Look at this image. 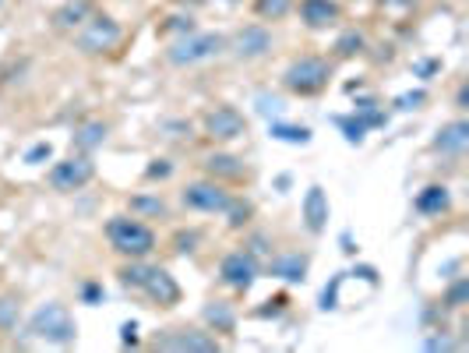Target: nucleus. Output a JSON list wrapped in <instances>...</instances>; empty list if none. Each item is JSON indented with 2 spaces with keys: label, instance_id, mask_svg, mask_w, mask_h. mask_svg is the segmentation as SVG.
<instances>
[{
  "label": "nucleus",
  "instance_id": "f257e3e1",
  "mask_svg": "<svg viewBox=\"0 0 469 353\" xmlns=\"http://www.w3.org/2000/svg\"><path fill=\"white\" fill-rule=\"evenodd\" d=\"M106 241L124 258H149L156 251V230L145 226L138 216H113L106 223Z\"/></svg>",
  "mask_w": 469,
  "mask_h": 353
},
{
  "label": "nucleus",
  "instance_id": "f03ea898",
  "mask_svg": "<svg viewBox=\"0 0 469 353\" xmlns=\"http://www.w3.org/2000/svg\"><path fill=\"white\" fill-rule=\"evenodd\" d=\"M28 336L32 340H46L53 347H71L78 340V322H74V315L64 304L50 301V304H39L28 315Z\"/></svg>",
  "mask_w": 469,
  "mask_h": 353
},
{
  "label": "nucleus",
  "instance_id": "7ed1b4c3",
  "mask_svg": "<svg viewBox=\"0 0 469 353\" xmlns=\"http://www.w3.org/2000/svg\"><path fill=\"white\" fill-rule=\"evenodd\" d=\"M227 50V35L223 32H188V35H177L170 46H166V60L173 67H195V64H205L212 57H219Z\"/></svg>",
  "mask_w": 469,
  "mask_h": 353
},
{
  "label": "nucleus",
  "instance_id": "20e7f679",
  "mask_svg": "<svg viewBox=\"0 0 469 353\" xmlns=\"http://www.w3.org/2000/svg\"><path fill=\"white\" fill-rule=\"evenodd\" d=\"M328 81H332V64L325 57H314V53L296 57L282 71V88L293 96H318L328 88Z\"/></svg>",
  "mask_w": 469,
  "mask_h": 353
},
{
  "label": "nucleus",
  "instance_id": "39448f33",
  "mask_svg": "<svg viewBox=\"0 0 469 353\" xmlns=\"http://www.w3.org/2000/svg\"><path fill=\"white\" fill-rule=\"evenodd\" d=\"M120 39H124V28H120V21L110 18V14H92L81 28H74V46H78L81 53H88V57L113 50Z\"/></svg>",
  "mask_w": 469,
  "mask_h": 353
},
{
  "label": "nucleus",
  "instance_id": "423d86ee",
  "mask_svg": "<svg viewBox=\"0 0 469 353\" xmlns=\"http://www.w3.org/2000/svg\"><path fill=\"white\" fill-rule=\"evenodd\" d=\"M152 350L163 353H219V340L205 329H166L152 340Z\"/></svg>",
  "mask_w": 469,
  "mask_h": 353
},
{
  "label": "nucleus",
  "instance_id": "0eeeda50",
  "mask_svg": "<svg viewBox=\"0 0 469 353\" xmlns=\"http://www.w3.org/2000/svg\"><path fill=\"white\" fill-rule=\"evenodd\" d=\"M96 177V163L88 156H67L60 163L50 166V188L60 191V195H71V191H81L85 184H92Z\"/></svg>",
  "mask_w": 469,
  "mask_h": 353
},
{
  "label": "nucleus",
  "instance_id": "6e6552de",
  "mask_svg": "<svg viewBox=\"0 0 469 353\" xmlns=\"http://www.w3.org/2000/svg\"><path fill=\"white\" fill-rule=\"evenodd\" d=\"M230 198H234V195H230L219 180H212V177H209V180H191V184L181 191V202H184L188 209H195V212H212V216H216V212L223 216L227 205H230Z\"/></svg>",
  "mask_w": 469,
  "mask_h": 353
},
{
  "label": "nucleus",
  "instance_id": "1a4fd4ad",
  "mask_svg": "<svg viewBox=\"0 0 469 353\" xmlns=\"http://www.w3.org/2000/svg\"><path fill=\"white\" fill-rule=\"evenodd\" d=\"M258 258L243 248V251H230L223 262H219V280L230 287V290H240V294H247L250 287H254V280H258Z\"/></svg>",
  "mask_w": 469,
  "mask_h": 353
},
{
  "label": "nucleus",
  "instance_id": "9d476101",
  "mask_svg": "<svg viewBox=\"0 0 469 353\" xmlns=\"http://www.w3.org/2000/svg\"><path fill=\"white\" fill-rule=\"evenodd\" d=\"M202 124H205V134L212 142H236V138L247 134V120H243V113L236 106H212L202 117Z\"/></svg>",
  "mask_w": 469,
  "mask_h": 353
},
{
  "label": "nucleus",
  "instance_id": "9b49d317",
  "mask_svg": "<svg viewBox=\"0 0 469 353\" xmlns=\"http://www.w3.org/2000/svg\"><path fill=\"white\" fill-rule=\"evenodd\" d=\"M227 50L236 60H261L272 50V32L265 25H243L234 32V39H227Z\"/></svg>",
  "mask_w": 469,
  "mask_h": 353
},
{
  "label": "nucleus",
  "instance_id": "f8f14e48",
  "mask_svg": "<svg viewBox=\"0 0 469 353\" xmlns=\"http://www.w3.org/2000/svg\"><path fill=\"white\" fill-rule=\"evenodd\" d=\"M142 294L156 304V308H173L181 304V283L166 272V269H149L145 283H142Z\"/></svg>",
  "mask_w": 469,
  "mask_h": 353
},
{
  "label": "nucleus",
  "instance_id": "ddd939ff",
  "mask_svg": "<svg viewBox=\"0 0 469 353\" xmlns=\"http://www.w3.org/2000/svg\"><path fill=\"white\" fill-rule=\"evenodd\" d=\"M300 209H304V226H307V234L321 237L325 226H328V195H325V188H321V184H311Z\"/></svg>",
  "mask_w": 469,
  "mask_h": 353
},
{
  "label": "nucleus",
  "instance_id": "4468645a",
  "mask_svg": "<svg viewBox=\"0 0 469 353\" xmlns=\"http://www.w3.org/2000/svg\"><path fill=\"white\" fill-rule=\"evenodd\" d=\"M307 269H311V258L300 251H282V255L268 258V276H275L282 283H304Z\"/></svg>",
  "mask_w": 469,
  "mask_h": 353
},
{
  "label": "nucleus",
  "instance_id": "2eb2a0df",
  "mask_svg": "<svg viewBox=\"0 0 469 353\" xmlns=\"http://www.w3.org/2000/svg\"><path fill=\"white\" fill-rule=\"evenodd\" d=\"M202 170L212 177V180H247V166H243V159H236L234 152H212V156H205V163H202Z\"/></svg>",
  "mask_w": 469,
  "mask_h": 353
},
{
  "label": "nucleus",
  "instance_id": "dca6fc26",
  "mask_svg": "<svg viewBox=\"0 0 469 353\" xmlns=\"http://www.w3.org/2000/svg\"><path fill=\"white\" fill-rule=\"evenodd\" d=\"M92 14H96V4H92V0H64V4L50 14V21H53V28H60V32H74V28H81Z\"/></svg>",
  "mask_w": 469,
  "mask_h": 353
},
{
  "label": "nucleus",
  "instance_id": "f3484780",
  "mask_svg": "<svg viewBox=\"0 0 469 353\" xmlns=\"http://www.w3.org/2000/svg\"><path fill=\"white\" fill-rule=\"evenodd\" d=\"M431 149L442 152V156H463L469 149V124L466 120H449V124L434 134Z\"/></svg>",
  "mask_w": 469,
  "mask_h": 353
},
{
  "label": "nucleus",
  "instance_id": "a211bd4d",
  "mask_svg": "<svg viewBox=\"0 0 469 353\" xmlns=\"http://www.w3.org/2000/svg\"><path fill=\"white\" fill-rule=\"evenodd\" d=\"M106 134H110V127H106L103 120H85L81 127H74V134H71V149L81 152V156H92V152L106 142Z\"/></svg>",
  "mask_w": 469,
  "mask_h": 353
},
{
  "label": "nucleus",
  "instance_id": "6ab92c4d",
  "mask_svg": "<svg viewBox=\"0 0 469 353\" xmlns=\"http://www.w3.org/2000/svg\"><path fill=\"white\" fill-rule=\"evenodd\" d=\"M413 205H417L420 216H442V212L452 209V191H449L445 184H427V188L417 195Z\"/></svg>",
  "mask_w": 469,
  "mask_h": 353
},
{
  "label": "nucleus",
  "instance_id": "aec40b11",
  "mask_svg": "<svg viewBox=\"0 0 469 353\" xmlns=\"http://www.w3.org/2000/svg\"><path fill=\"white\" fill-rule=\"evenodd\" d=\"M300 18H304L307 28H328L339 18V4L335 0H304Z\"/></svg>",
  "mask_w": 469,
  "mask_h": 353
},
{
  "label": "nucleus",
  "instance_id": "412c9836",
  "mask_svg": "<svg viewBox=\"0 0 469 353\" xmlns=\"http://www.w3.org/2000/svg\"><path fill=\"white\" fill-rule=\"evenodd\" d=\"M202 318H205L216 333H234V326H236V311L227 301H212V304L202 311Z\"/></svg>",
  "mask_w": 469,
  "mask_h": 353
},
{
  "label": "nucleus",
  "instance_id": "4be33fe9",
  "mask_svg": "<svg viewBox=\"0 0 469 353\" xmlns=\"http://www.w3.org/2000/svg\"><path fill=\"white\" fill-rule=\"evenodd\" d=\"M268 134H272L275 142H289V145H307V142H311V127L286 124V120H268Z\"/></svg>",
  "mask_w": 469,
  "mask_h": 353
},
{
  "label": "nucleus",
  "instance_id": "5701e85b",
  "mask_svg": "<svg viewBox=\"0 0 469 353\" xmlns=\"http://www.w3.org/2000/svg\"><path fill=\"white\" fill-rule=\"evenodd\" d=\"M131 212L138 219H159V216H166V202L159 195H135L131 198Z\"/></svg>",
  "mask_w": 469,
  "mask_h": 353
},
{
  "label": "nucleus",
  "instance_id": "b1692460",
  "mask_svg": "<svg viewBox=\"0 0 469 353\" xmlns=\"http://www.w3.org/2000/svg\"><path fill=\"white\" fill-rule=\"evenodd\" d=\"M364 50H367V39H364V32H357V28H346V32L335 39V57H342V60L360 57Z\"/></svg>",
  "mask_w": 469,
  "mask_h": 353
},
{
  "label": "nucleus",
  "instance_id": "393cba45",
  "mask_svg": "<svg viewBox=\"0 0 469 353\" xmlns=\"http://www.w3.org/2000/svg\"><path fill=\"white\" fill-rule=\"evenodd\" d=\"M18 315H21V297L14 290L0 294V333H11L18 326Z\"/></svg>",
  "mask_w": 469,
  "mask_h": 353
},
{
  "label": "nucleus",
  "instance_id": "a878e982",
  "mask_svg": "<svg viewBox=\"0 0 469 353\" xmlns=\"http://www.w3.org/2000/svg\"><path fill=\"white\" fill-rule=\"evenodd\" d=\"M289 7H293V0H254V14L261 21H279L289 14Z\"/></svg>",
  "mask_w": 469,
  "mask_h": 353
},
{
  "label": "nucleus",
  "instance_id": "bb28decb",
  "mask_svg": "<svg viewBox=\"0 0 469 353\" xmlns=\"http://www.w3.org/2000/svg\"><path fill=\"white\" fill-rule=\"evenodd\" d=\"M149 269H152V265H145L142 258H131V265H124L117 276H120V283H124V287H131V290H142V283H145Z\"/></svg>",
  "mask_w": 469,
  "mask_h": 353
},
{
  "label": "nucleus",
  "instance_id": "cd10ccee",
  "mask_svg": "<svg viewBox=\"0 0 469 353\" xmlns=\"http://www.w3.org/2000/svg\"><path fill=\"white\" fill-rule=\"evenodd\" d=\"M227 219H230V226L240 230V226H247L250 223V216H254V205L250 202H243V198H230V205H227V212H223Z\"/></svg>",
  "mask_w": 469,
  "mask_h": 353
},
{
  "label": "nucleus",
  "instance_id": "c85d7f7f",
  "mask_svg": "<svg viewBox=\"0 0 469 353\" xmlns=\"http://www.w3.org/2000/svg\"><path fill=\"white\" fill-rule=\"evenodd\" d=\"M335 124L342 127V134H346V142H350V145H360V142H364V134H367V124H364L357 113H353V117H335Z\"/></svg>",
  "mask_w": 469,
  "mask_h": 353
},
{
  "label": "nucleus",
  "instance_id": "c756f323",
  "mask_svg": "<svg viewBox=\"0 0 469 353\" xmlns=\"http://www.w3.org/2000/svg\"><path fill=\"white\" fill-rule=\"evenodd\" d=\"M424 103H427V92H424V88H413V92L396 96V103H392V106H396L399 113H410V110H420Z\"/></svg>",
  "mask_w": 469,
  "mask_h": 353
},
{
  "label": "nucleus",
  "instance_id": "7c9ffc66",
  "mask_svg": "<svg viewBox=\"0 0 469 353\" xmlns=\"http://www.w3.org/2000/svg\"><path fill=\"white\" fill-rule=\"evenodd\" d=\"M159 32L163 35H188V32H195V21H191V14H173V18H166V25H159Z\"/></svg>",
  "mask_w": 469,
  "mask_h": 353
},
{
  "label": "nucleus",
  "instance_id": "2f4dec72",
  "mask_svg": "<svg viewBox=\"0 0 469 353\" xmlns=\"http://www.w3.org/2000/svg\"><path fill=\"white\" fill-rule=\"evenodd\" d=\"M466 297H469V280H456V283H452V290L445 294V308H449V311H456V308H463V304H466Z\"/></svg>",
  "mask_w": 469,
  "mask_h": 353
},
{
  "label": "nucleus",
  "instance_id": "473e14b6",
  "mask_svg": "<svg viewBox=\"0 0 469 353\" xmlns=\"http://www.w3.org/2000/svg\"><path fill=\"white\" fill-rule=\"evenodd\" d=\"M254 103H258V113H261V117H268V120H279V117H282V99H275V96H258Z\"/></svg>",
  "mask_w": 469,
  "mask_h": 353
},
{
  "label": "nucleus",
  "instance_id": "72a5a7b5",
  "mask_svg": "<svg viewBox=\"0 0 469 353\" xmlns=\"http://www.w3.org/2000/svg\"><path fill=\"white\" fill-rule=\"evenodd\" d=\"M50 156H53V145H50V142H39V145H32V149L25 152V163H28V166H39V163L50 159Z\"/></svg>",
  "mask_w": 469,
  "mask_h": 353
},
{
  "label": "nucleus",
  "instance_id": "f704fd0d",
  "mask_svg": "<svg viewBox=\"0 0 469 353\" xmlns=\"http://www.w3.org/2000/svg\"><path fill=\"white\" fill-rule=\"evenodd\" d=\"M339 283H342V276H335L332 280V287H325V294H321V308L328 311V308H335V297H339Z\"/></svg>",
  "mask_w": 469,
  "mask_h": 353
},
{
  "label": "nucleus",
  "instance_id": "c9c22d12",
  "mask_svg": "<svg viewBox=\"0 0 469 353\" xmlns=\"http://www.w3.org/2000/svg\"><path fill=\"white\" fill-rule=\"evenodd\" d=\"M81 297H85V304H99V301H103L106 294H103V287H99V283H85Z\"/></svg>",
  "mask_w": 469,
  "mask_h": 353
},
{
  "label": "nucleus",
  "instance_id": "e433bc0d",
  "mask_svg": "<svg viewBox=\"0 0 469 353\" xmlns=\"http://www.w3.org/2000/svg\"><path fill=\"white\" fill-rule=\"evenodd\" d=\"M170 170H173V166H170L166 159H156V163L145 170V177H152V180H156V177H170Z\"/></svg>",
  "mask_w": 469,
  "mask_h": 353
},
{
  "label": "nucleus",
  "instance_id": "4c0bfd02",
  "mask_svg": "<svg viewBox=\"0 0 469 353\" xmlns=\"http://www.w3.org/2000/svg\"><path fill=\"white\" fill-rule=\"evenodd\" d=\"M195 244H198V234H177V251H181V255L195 251Z\"/></svg>",
  "mask_w": 469,
  "mask_h": 353
},
{
  "label": "nucleus",
  "instance_id": "58836bf2",
  "mask_svg": "<svg viewBox=\"0 0 469 353\" xmlns=\"http://www.w3.org/2000/svg\"><path fill=\"white\" fill-rule=\"evenodd\" d=\"M120 340H124L127 347H135V343H138V326H135V322H127V326L120 329Z\"/></svg>",
  "mask_w": 469,
  "mask_h": 353
},
{
  "label": "nucleus",
  "instance_id": "ea45409f",
  "mask_svg": "<svg viewBox=\"0 0 469 353\" xmlns=\"http://www.w3.org/2000/svg\"><path fill=\"white\" fill-rule=\"evenodd\" d=\"M424 350H452V343H449L445 336H431V340L424 343Z\"/></svg>",
  "mask_w": 469,
  "mask_h": 353
},
{
  "label": "nucleus",
  "instance_id": "a19ab883",
  "mask_svg": "<svg viewBox=\"0 0 469 353\" xmlns=\"http://www.w3.org/2000/svg\"><path fill=\"white\" fill-rule=\"evenodd\" d=\"M417 71L420 74H431V71H438V60H424V64H417Z\"/></svg>",
  "mask_w": 469,
  "mask_h": 353
},
{
  "label": "nucleus",
  "instance_id": "79ce46f5",
  "mask_svg": "<svg viewBox=\"0 0 469 353\" xmlns=\"http://www.w3.org/2000/svg\"><path fill=\"white\" fill-rule=\"evenodd\" d=\"M177 4H181V7H205L209 0H177Z\"/></svg>",
  "mask_w": 469,
  "mask_h": 353
},
{
  "label": "nucleus",
  "instance_id": "37998d69",
  "mask_svg": "<svg viewBox=\"0 0 469 353\" xmlns=\"http://www.w3.org/2000/svg\"><path fill=\"white\" fill-rule=\"evenodd\" d=\"M456 103H459V110H466V85L459 88V96H456Z\"/></svg>",
  "mask_w": 469,
  "mask_h": 353
},
{
  "label": "nucleus",
  "instance_id": "c03bdc74",
  "mask_svg": "<svg viewBox=\"0 0 469 353\" xmlns=\"http://www.w3.org/2000/svg\"><path fill=\"white\" fill-rule=\"evenodd\" d=\"M0 7H4V0H0Z\"/></svg>",
  "mask_w": 469,
  "mask_h": 353
}]
</instances>
